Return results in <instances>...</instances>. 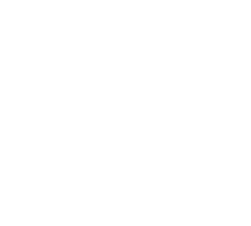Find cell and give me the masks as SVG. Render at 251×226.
<instances>
[]
</instances>
